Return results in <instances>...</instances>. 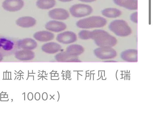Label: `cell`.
<instances>
[{
  "mask_svg": "<svg viewBox=\"0 0 153 123\" xmlns=\"http://www.w3.org/2000/svg\"><path fill=\"white\" fill-rule=\"evenodd\" d=\"M33 37L38 41L45 42L52 40L54 37V35L50 32L45 30L39 31L35 32Z\"/></svg>",
  "mask_w": 153,
  "mask_h": 123,
  "instance_id": "11",
  "label": "cell"
},
{
  "mask_svg": "<svg viewBox=\"0 0 153 123\" xmlns=\"http://www.w3.org/2000/svg\"><path fill=\"white\" fill-rule=\"evenodd\" d=\"M48 30L55 32H58L65 30L67 27L64 23L56 20H51L48 22L45 25Z\"/></svg>",
  "mask_w": 153,
  "mask_h": 123,
  "instance_id": "9",
  "label": "cell"
},
{
  "mask_svg": "<svg viewBox=\"0 0 153 123\" xmlns=\"http://www.w3.org/2000/svg\"><path fill=\"white\" fill-rule=\"evenodd\" d=\"M95 55L101 59H109L115 57L117 53L115 49L111 47H99L94 50Z\"/></svg>",
  "mask_w": 153,
  "mask_h": 123,
  "instance_id": "5",
  "label": "cell"
},
{
  "mask_svg": "<svg viewBox=\"0 0 153 123\" xmlns=\"http://www.w3.org/2000/svg\"><path fill=\"white\" fill-rule=\"evenodd\" d=\"M131 20L133 23L137 24V13L135 12L132 13L130 16Z\"/></svg>",
  "mask_w": 153,
  "mask_h": 123,
  "instance_id": "22",
  "label": "cell"
},
{
  "mask_svg": "<svg viewBox=\"0 0 153 123\" xmlns=\"http://www.w3.org/2000/svg\"><path fill=\"white\" fill-rule=\"evenodd\" d=\"M90 39L93 40L96 44L99 47H111L117 44L116 38L106 31L101 29L91 31Z\"/></svg>",
  "mask_w": 153,
  "mask_h": 123,
  "instance_id": "1",
  "label": "cell"
},
{
  "mask_svg": "<svg viewBox=\"0 0 153 123\" xmlns=\"http://www.w3.org/2000/svg\"><path fill=\"white\" fill-rule=\"evenodd\" d=\"M15 55L17 58L21 60H30L34 56V53L33 51L24 49L17 51Z\"/></svg>",
  "mask_w": 153,
  "mask_h": 123,
  "instance_id": "20",
  "label": "cell"
},
{
  "mask_svg": "<svg viewBox=\"0 0 153 123\" xmlns=\"http://www.w3.org/2000/svg\"><path fill=\"white\" fill-rule=\"evenodd\" d=\"M22 0H5L2 6L5 10L10 12H15L21 10L24 6Z\"/></svg>",
  "mask_w": 153,
  "mask_h": 123,
  "instance_id": "6",
  "label": "cell"
},
{
  "mask_svg": "<svg viewBox=\"0 0 153 123\" xmlns=\"http://www.w3.org/2000/svg\"><path fill=\"white\" fill-rule=\"evenodd\" d=\"M36 23V19L30 16H24L19 18L16 21L17 25L24 28H29L34 26Z\"/></svg>",
  "mask_w": 153,
  "mask_h": 123,
  "instance_id": "13",
  "label": "cell"
},
{
  "mask_svg": "<svg viewBox=\"0 0 153 123\" xmlns=\"http://www.w3.org/2000/svg\"><path fill=\"white\" fill-rule=\"evenodd\" d=\"M79 1L85 3H91L94 2L97 0H78Z\"/></svg>",
  "mask_w": 153,
  "mask_h": 123,
  "instance_id": "23",
  "label": "cell"
},
{
  "mask_svg": "<svg viewBox=\"0 0 153 123\" xmlns=\"http://www.w3.org/2000/svg\"><path fill=\"white\" fill-rule=\"evenodd\" d=\"M91 31L82 30L78 33V36L80 39L83 40H88L90 39Z\"/></svg>",
  "mask_w": 153,
  "mask_h": 123,
  "instance_id": "21",
  "label": "cell"
},
{
  "mask_svg": "<svg viewBox=\"0 0 153 123\" xmlns=\"http://www.w3.org/2000/svg\"><path fill=\"white\" fill-rule=\"evenodd\" d=\"M71 14L73 17L80 18L88 16L93 11L90 5L84 4H77L72 5L69 9Z\"/></svg>",
  "mask_w": 153,
  "mask_h": 123,
  "instance_id": "4",
  "label": "cell"
},
{
  "mask_svg": "<svg viewBox=\"0 0 153 123\" xmlns=\"http://www.w3.org/2000/svg\"><path fill=\"white\" fill-rule=\"evenodd\" d=\"M61 48V46L59 44L51 42L44 44L42 46L41 49L46 53L54 54L59 52Z\"/></svg>",
  "mask_w": 153,
  "mask_h": 123,
  "instance_id": "14",
  "label": "cell"
},
{
  "mask_svg": "<svg viewBox=\"0 0 153 123\" xmlns=\"http://www.w3.org/2000/svg\"><path fill=\"white\" fill-rule=\"evenodd\" d=\"M137 50L136 49H129L122 52L121 57L123 60L131 62L137 60Z\"/></svg>",
  "mask_w": 153,
  "mask_h": 123,
  "instance_id": "15",
  "label": "cell"
},
{
  "mask_svg": "<svg viewBox=\"0 0 153 123\" xmlns=\"http://www.w3.org/2000/svg\"><path fill=\"white\" fill-rule=\"evenodd\" d=\"M107 23V20L104 18L99 16H94L78 20L76 23V25L80 28L88 29L103 27L106 25Z\"/></svg>",
  "mask_w": 153,
  "mask_h": 123,
  "instance_id": "2",
  "label": "cell"
},
{
  "mask_svg": "<svg viewBox=\"0 0 153 123\" xmlns=\"http://www.w3.org/2000/svg\"><path fill=\"white\" fill-rule=\"evenodd\" d=\"M66 50V52L70 56H75L83 53L84 49L81 45L73 44L68 46Z\"/></svg>",
  "mask_w": 153,
  "mask_h": 123,
  "instance_id": "16",
  "label": "cell"
},
{
  "mask_svg": "<svg viewBox=\"0 0 153 123\" xmlns=\"http://www.w3.org/2000/svg\"><path fill=\"white\" fill-rule=\"evenodd\" d=\"M122 12L119 9L114 7H109L103 10L101 13L103 15L108 18H116L120 16Z\"/></svg>",
  "mask_w": 153,
  "mask_h": 123,
  "instance_id": "17",
  "label": "cell"
},
{
  "mask_svg": "<svg viewBox=\"0 0 153 123\" xmlns=\"http://www.w3.org/2000/svg\"><path fill=\"white\" fill-rule=\"evenodd\" d=\"M62 2H68L72 1L73 0H58Z\"/></svg>",
  "mask_w": 153,
  "mask_h": 123,
  "instance_id": "24",
  "label": "cell"
},
{
  "mask_svg": "<svg viewBox=\"0 0 153 123\" xmlns=\"http://www.w3.org/2000/svg\"><path fill=\"white\" fill-rule=\"evenodd\" d=\"M117 5L130 10L137 9V0H113Z\"/></svg>",
  "mask_w": 153,
  "mask_h": 123,
  "instance_id": "12",
  "label": "cell"
},
{
  "mask_svg": "<svg viewBox=\"0 0 153 123\" xmlns=\"http://www.w3.org/2000/svg\"><path fill=\"white\" fill-rule=\"evenodd\" d=\"M15 44L13 42L4 38H0V51L9 52L13 50Z\"/></svg>",
  "mask_w": 153,
  "mask_h": 123,
  "instance_id": "19",
  "label": "cell"
},
{
  "mask_svg": "<svg viewBox=\"0 0 153 123\" xmlns=\"http://www.w3.org/2000/svg\"><path fill=\"white\" fill-rule=\"evenodd\" d=\"M17 46L19 48L23 49L31 50L35 49L37 47V43L33 39L27 38L18 41Z\"/></svg>",
  "mask_w": 153,
  "mask_h": 123,
  "instance_id": "10",
  "label": "cell"
},
{
  "mask_svg": "<svg viewBox=\"0 0 153 123\" xmlns=\"http://www.w3.org/2000/svg\"><path fill=\"white\" fill-rule=\"evenodd\" d=\"M108 28L119 37H126L132 33L131 29L127 23L122 19H116L112 21L109 25Z\"/></svg>",
  "mask_w": 153,
  "mask_h": 123,
  "instance_id": "3",
  "label": "cell"
},
{
  "mask_svg": "<svg viewBox=\"0 0 153 123\" xmlns=\"http://www.w3.org/2000/svg\"><path fill=\"white\" fill-rule=\"evenodd\" d=\"M56 39L60 43L68 44L75 42L77 40V36L72 31H66L58 34Z\"/></svg>",
  "mask_w": 153,
  "mask_h": 123,
  "instance_id": "7",
  "label": "cell"
},
{
  "mask_svg": "<svg viewBox=\"0 0 153 123\" xmlns=\"http://www.w3.org/2000/svg\"><path fill=\"white\" fill-rule=\"evenodd\" d=\"M56 3L55 0H37L36 2V5L39 9L48 10L54 7Z\"/></svg>",
  "mask_w": 153,
  "mask_h": 123,
  "instance_id": "18",
  "label": "cell"
},
{
  "mask_svg": "<svg viewBox=\"0 0 153 123\" xmlns=\"http://www.w3.org/2000/svg\"><path fill=\"white\" fill-rule=\"evenodd\" d=\"M48 15L52 19L60 20H65L69 17L68 12L62 8H56L52 9L48 12Z\"/></svg>",
  "mask_w": 153,
  "mask_h": 123,
  "instance_id": "8",
  "label": "cell"
}]
</instances>
